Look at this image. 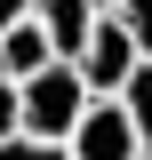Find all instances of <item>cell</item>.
Returning <instances> with one entry per match:
<instances>
[{
    "label": "cell",
    "mask_w": 152,
    "mask_h": 160,
    "mask_svg": "<svg viewBox=\"0 0 152 160\" xmlns=\"http://www.w3.org/2000/svg\"><path fill=\"white\" fill-rule=\"evenodd\" d=\"M48 64H56V40L40 32V16H24V24H8V32H0V80H32V72H48Z\"/></svg>",
    "instance_id": "cell-4"
},
{
    "label": "cell",
    "mask_w": 152,
    "mask_h": 160,
    "mask_svg": "<svg viewBox=\"0 0 152 160\" xmlns=\"http://www.w3.org/2000/svg\"><path fill=\"white\" fill-rule=\"evenodd\" d=\"M64 160H152V152H144V136H136L128 104L120 96H96L88 120L72 128V144H64Z\"/></svg>",
    "instance_id": "cell-2"
},
{
    "label": "cell",
    "mask_w": 152,
    "mask_h": 160,
    "mask_svg": "<svg viewBox=\"0 0 152 160\" xmlns=\"http://www.w3.org/2000/svg\"><path fill=\"white\" fill-rule=\"evenodd\" d=\"M120 24H128V32H136V48L152 56V0H128V8H120Z\"/></svg>",
    "instance_id": "cell-8"
},
{
    "label": "cell",
    "mask_w": 152,
    "mask_h": 160,
    "mask_svg": "<svg viewBox=\"0 0 152 160\" xmlns=\"http://www.w3.org/2000/svg\"><path fill=\"white\" fill-rule=\"evenodd\" d=\"M16 136H24V88L0 80V144H16Z\"/></svg>",
    "instance_id": "cell-7"
},
{
    "label": "cell",
    "mask_w": 152,
    "mask_h": 160,
    "mask_svg": "<svg viewBox=\"0 0 152 160\" xmlns=\"http://www.w3.org/2000/svg\"><path fill=\"white\" fill-rule=\"evenodd\" d=\"M120 104H128V120H136V136H144V152H152V56L136 64V80L120 88Z\"/></svg>",
    "instance_id": "cell-6"
},
{
    "label": "cell",
    "mask_w": 152,
    "mask_h": 160,
    "mask_svg": "<svg viewBox=\"0 0 152 160\" xmlns=\"http://www.w3.org/2000/svg\"><path fill=\"white\" fill-rule=\"evenodd\" d=\"M88 8H96V16H120V8H128V0H88Z\"/></svg>",
    "instance_id": "cell-11"
},
{
    "label": "cell",
    "mask_w": 152,
    "mask_h": 160,
    "mask_svg": "<svg viewBox=\"0 0 152 160\" xmlns=\"http://www.w3.org/2000/svg\"><path fill=\"white\" fill-rule=\"evenodd\" d=\"M32 16H40V32L56 40V56H64V64H80V48H88V32L104 24V16L88 8V0H40Z\"/></svg>",
    "instance_id": "cell-5"
},
{
    "label": "cell",
    "mask_w": 152,
    "mask_h": 160,
    "mask_svg": "<svg viewBox=\"0 0 152 160\" xmlns=\"http://www.w3.org/2000/svg\"><path fill=\"white\" fill-rule=\"evenodd\" d=\"M136 64H144V48H136V32L120 16H104L88 32V48H80V80H88V96H120L136 80Z\"/></svg>",
    "instance_id": "cell-3"
},
{
    "label": "cell",
    "mask_w": 152,
    "mask_h": 160,
    "mask_svg": "<svg viewBox=\"0 0 152 160\" xmlns=\"http://www.w3.org/2000/svg\"><path fill=\"white\" fill-rule=\"evenodd\" d=\"M0 160H64V144H32V136H16V144H0Z\"/></svg>",
    "instance_id": "cell-9"
},
{
    "label": "cell",
    "mask_w": 152,
    "mask_h": 160,
    "mask_svg": "<svg viewBox=\"0 0 152 160\" xmlns=\"http://www.w3.org/2000/svg\"><path fill=\"white\" fill-rule=\"evenodd\" d=\"M32 8H40V0H0V32H8V24H24Z\"/></svg>",
    "instance_id": "cell-10"
},
{
    "label": "cell",
    "mask_w": 152,
    "mask_h": 160,
    "mask_svg": "<svg viewBox=\"0 0 152 160\" xmlns=\"http://www.w3.org/2000/svg\"><path fill=\"white\" fill-rule=\"evenodd\" d=\"M88 80H80V64H48V72H32L24 80V136L32 144H72V128L88 120Z\"/></svg>",
    "instance_id": "cell-1"
}]
</instances>
